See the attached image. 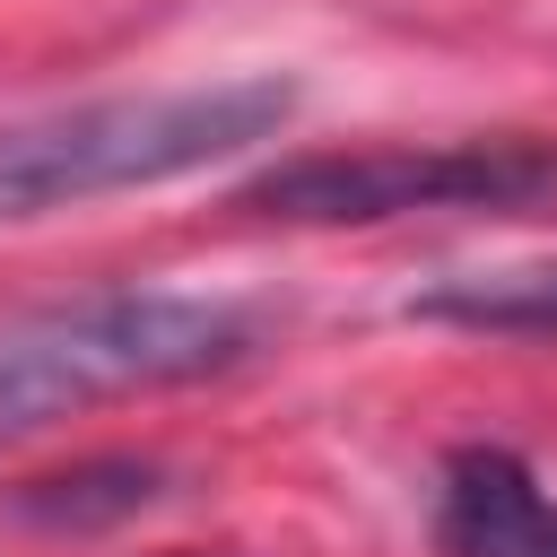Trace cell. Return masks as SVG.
<instances>
[{
  "instance_id": "2",
  "label": "cell",
  "mask_w": 557,
  "mask_h": 557,
  "mask_svg": "<svg viewBox=\"0 0 557 557\" xmlns=\"http://www.w3.org/2000/svg\"><path fill=\"white\" fill-rule=\"evenodd\" d=\"M261 357V313L191 287H96L0 313V426H52L96 400L183 392Z\"/></svg>"
},
{
  "instance_id": "3",
  "label": "cell",
  "mask_w": 557,
  "mask_h": 557,
  "mask_svg": "<svg viewBox=\"0 0 557 557\" xmlns=\"http://www.w3.org/2000/svg\"><path fill=\"white\" fill-rule=\"evenodd\" d=\"M557 191V139H383L278 157L235 191V209L287 226H374L418 209H531Z\"/></svg>"
},
{
  "instance_id": "6",
  "label": "cell",
  "mask_w": 557,
  "mask_h": 557,
  "mask_svg": "<svg viewBox=\"0 0 557 557\" xmlns=\"http://www.w3.org/2000/svg\"><path fill=\"white\" fill-rule=\"evenodd\" d=\"M409 313H426V322H461V331L557 339V261H540V270H487V278H444V287L409 296Z\"/></svg>"
},
{
  "instance_id": "5",
  "label": "cell",
  "mask_w": 557,
  "mask_h": 557,
  "mask_svg": "<svg viewBox=\"0 0 557 557\" xmlns=\"http://www.w3.org/2000/svg\"><path fill=\"white\" fill-rule=\"evenodd\" d=\"M165 496V461H139V453H113V461H78L61 479H26L9 487V522L26 531H104V522H131L139 505Z\"/></svg>"
},
{
  "instance_id": "4",
  "label": "cell",
  "mask_w": 557,
  "mask_h": 557,
  "mask_svg": "<svg viewBox=\"0 0 557 557\" xmlns=\"http://www.w3.org/2000/svg\"><path fill=\"white\" fill-rule=\"evenodd\" d=\"M435 548L444 557H557V496L505 444H461L435 479Z\"/></svg>"
},
{
  "instance_id": "1",
  "label": "cell",
  "mask_w": 557,
  "mask_h": 557,
  "mask_svg": "<svg viewBox=\"0 0 557 557\" xmlns=\"http://www.w3.org/2000/svg\"><path fill=\"white\" fill-rule=\"evenodd\" d=\"M287 113H296L287 78H200V87H139V96L17 113L0 122V226L200 174L218 157L278 139Z\"/></svg>"
}]
</instances>
